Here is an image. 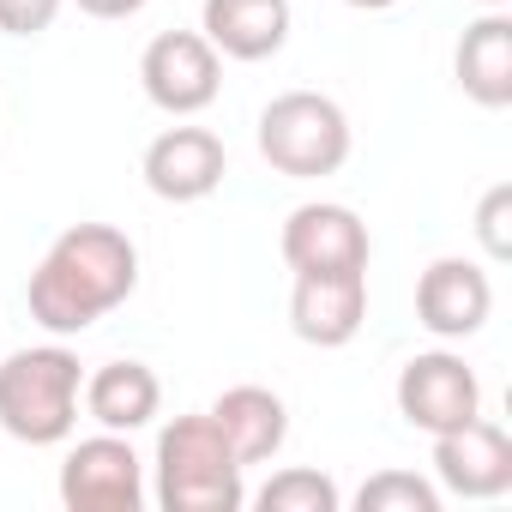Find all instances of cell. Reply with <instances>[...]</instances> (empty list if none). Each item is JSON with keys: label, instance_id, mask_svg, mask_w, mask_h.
<instances>
[{"label": "cell", "instance_id": "obj_15", "mask_svg": "<svg viewBox=\"0 0 512 512\" xmlns=\"http://www.w3.org/2000/svg\"><path fill=\"white\" fill-rule=\"evenodd\" d=\"M205 416L217 422V434L229 440L241 470L247 464H272L284 452V440H290V404L272 386H229V392L211 398Z\"/></svg>", "mask_w": 512, "mask_h": 512}, {"label": "cell", "instance_id": "obj_8", "mask_svg": "<svg viewBox=\"0 0 512 512\" xmlns=\"http://www.w3.org/2000/svg\"><path fill=\"white\" fill-rule=\"evenodd\" d=\"M434 488L452 500H500L512 488V434L488 416L434 434Z\"/></svg>", "mask_w": 512, "mask_h": 512}, {"label": "cell", "instance_id": "obj_1", "mask_svg": "<svg viewBox=\"0 0 512 512\" xmlns=\"http://www.w3.org/2000/svg\"><path fill=\"white\" fill-rule=\"evenodd\" d=\"M139 290V247L115 223H73L37 260L25 302L49 338H79Z\"/></svg>", "mask_w": 512, "mask_h": 512}, {"label": "cell", "instance_id": "obj_4", "mask_svg": "<svg viewBox=\"0 0 512 512\" xmlns=\"http://www.w3.org/2000/svg\"><path fill=\"white\" fill-rule=\"evenodd\" d=\"M260 157L290 181H320L350 163V115L326 91H284L260 109Z\"/></svg>", "mask_w": 512, "mask_h": 512}, {"label": "cell", "instance_id": "obj_23", "mask_svg": "<svg viewBox=\"0 0 512 512\" xmlns=\"http://www.w3.org/2000/svg\"><path fill=\"white\" fill-rule=\"evenodd\" d=\"M476 7H506V0H476Z\"/></svg>", "mask_w": 512, "mask_h": 512}, {"label": "cell", "instance_id": "obj_3", "mask_svg": "<svg viewBox=\"0 0 512 512\" xmlns=\"http://www.w3.org/2000/svg\"><path fill=\"white\" fill-rule=\"evenodd\" d=\"M85 368L67 344H31L0 362V428L19 446H61L79 428Z\"/></svg>", "mask_w": 512, "mask_h": 512}, {"label": "cell", "instance_id": "obj_14", "mask_svg": "<svg viewBox=\"0 0 512 512\" xmlns=\"http://www.w3.org/2000/svg\"><path fill=\"white\" fill-rule=\"evenodd\" d=\"M452 79L476 109H512V19L506 7H482L452 49Z\"/></svg>", "mask_w": 512, "mask_h": 512}, {"label": "cell", "instance_id": "obj_18", "mask_svg": "<svg viewBox=\"0 0 512 512\" xmlns=\"http://www.w3.org/2000/svg\"><path fill=\"white\" fill-rule=\"evenodd\" d=\"M356 512H440V488L416 470H380L356 488Z\"/></svg>", "mask_w": 512, "mask_h": 512}, {"label": "cell", "instance_id": "obj_11", "mask_svg": "<svg viewBox=\"0 0 512 512\" xmlns=\"http://www.w3.org/2000/svg\"><path fill=\"white\" fill-rule=\"evenodd\" d=\"M145 187L169 205H199L223 187L229 175V151L211 127H163L151 145H145V163H139Z\"/></svg>", "mask_w": 512, "mask_h": 512}, {"label": "cell", "instance_id": "obj_22", "mask_svg": "<svg viewBox=\"0 0 512 512\" xmlns=\"http://www.w3.org/2000/svg\"><path fill=\"white\" fill-rule=\"evenodd\" d=\"M344 7H356V13H386V7H398V0H344Z\"/></svg>", "mask_w": 512, "mask_h": 512}, {"label": "cell", "instance_id": "obj_10", "mask_svg": "<svg viewBox=\"0 0 512 512\" xmlns=\"http://www.w3.org/2000/svg\"><path fill=\"white\" fill-rule=\"evenodd\" d=\"M488 314H494V278L476 260H464V253H446V260H434L416 278V320L440 344L476 338L488 326Z\"/></svg>", "mask_w": 512, "mask_h": 512}, {"label": "cell", "instance_id": "obj_13", "mask_svg": "<svg viewBox=\"0 0 512 512\" xmlns=\"http://www.w3.org/2000/svg\"><path fill=\"white\" fill-rule=\"evenodd\" d=\"M290 25V0H205L199 13V37L223 61H272L290 43Z\"/></svg>", "mask_w": 512, "mask_h": 512}, {"label": "cell", "instance_id": "obj_20", "mask_svg": "<svg viewBox=\"0 0 512 512\" xmlns=\"http://www.w3.org/2000/svg\"><path fill=\"white\" fill-rule=\"evenodd\" d=\"M61 19V0H0V31L7 37H43Z\"/></svg>", "mask_w": 512, "mask_h": 512}, {"label": "cell", "instance_id": "obj_7", "mask_svg": "<svg viewBox=\"0 0 512 512\" xmlns=\"http://www.w3.org/2000/svg\"><path fill=\"white\" fill-rule=\"evenodd\" d=\"M392 398H398V416L410 428H422L428 440L446 434V428H458V422H470V416H482V380H476V368L458 350H422V356H410L398 368Z\"/></svg>", "mask_w": 512, "mask_h": 512}, {"label": "cell", "instance_id": "obj_12", "mask_svg": "<svg viewBox=\"0 0 512 512\" xmlns=\"http://www.w3.org/2000/svg\"><path fill=\"white\" fill-rule=\"evenodd\" d=\"M368 326V272H296L290 332L314 350H344Z\"/></svg>", "mask_w": 512, "mask_h": 512}, {"label": "cell", "instance_id": "obj_19", "mask_svg": "<svg viewBox=\"0 0 512 512\" xmlns=\"http://www.w3.org/2000/svg\"><path fill=\"white\" fill-rule=\"evenodd\" d=\"M476 241H482V253H488L494 266L512 260V181H494L482 193V205H476Z\"/></svg>", "mask_w": 512, "mask_h": 512}, {"label": "cell", "instance_id": "obj_5", "mask_svg": "<svg viewBox=\"0 0 512 512\" xmlns=\"http://www.w3.org/2000/svg\"><path fill=\"white\" fill-rule=\"evenodd\" d=\"M61 506L67 512H139L145 506V458L133 434H91L61 458Z\"/></svg>", "mask_w": 512, "mask_h": 512}, {"label": "cell", "instance_id": "obj_2", "mask_svg": "<svg viewBox=\"0 0 512 512\" xmlns=\"http://www.w3.org/2000/svg\"><path fill=\"white\" fill-rule=\"evenodd\" d=\"M151 494H157L163 512H241L247 506L241 458L229 452V440L217 434V422L205 410L199 416H175L157 434Z\"/></svg>", "mask_w": 512, "mask_h": 512}, {"label": "cell", "instance_id": "obj_17", "mask_svg": "<svg viewBox=\"0 0 512 512\" xmlns=\"http://www.w3.org/2000/svg\"><path fill=\"white\" fill-rule=\"evenodd\" d=\"M253 506H260V512H338L344 494H338V482L326 470L290 464V470H278L260 494H253Z\"/></svg>", "mask_w": 512, "mask_h": 512}, {"label": "cell", "instance_id": "obj_9", "mask_svg": "<svg viewBox=\"0 0 512 512\" xmlns=\"http://www.w3.org/2000/svg\"><path fill=\"white\" fill-rule=\"evenodd\" d=\"M278 253H284L290 272H368L374 241H368V223L350 205L314 199V205H296L284 217Z\"/></svg>", "mask_w": 512, "mask_h": 512}, {"label": "cell", "instance_id": "obj_16", "mask_svg": "<svg viewBox=\"0 0 512 512\" xmlns=\"http://www.w3.org/2000/svg\"><path fill=\"white\" fill-rule=\"evenodd\" d=\"M85 416L97 422V428H109V434H139V428H151L157 422V410H163V380L145 368V362H103L97 374H85Z\"/></svg>", "mask_w": 512, "mask_h": 512}, {"label": "cell", "instance_id": "obj_21", "mask_svg": "<svg viewBox=\"0 0 512 512\" xmlns=\"http://www.w3.org/2000/svg\"><path fill=\"white\" fill-rule=\"evenodd\" d=\"M79 13H91V19H133V13H145L151 0H73Z\"/></svg>", "mask_w": 512, "mask_h": 512}, {"label": "cell", "instance_id": "obj_6", "mask_svg": "<svg viewBox=\"0 0 512 512\" xmlns=\"http://www.w3.org/2000/svg\"><path fill=\"white\" fill-rule=\"evenodd\" d=\"M139 85H145L151 109L187 121V115H199V109L217 103V91H223V55L199 31H163L139 55Z\"/></svg>", "mask_w": 512, "mask_h": 512}]
</instances>
